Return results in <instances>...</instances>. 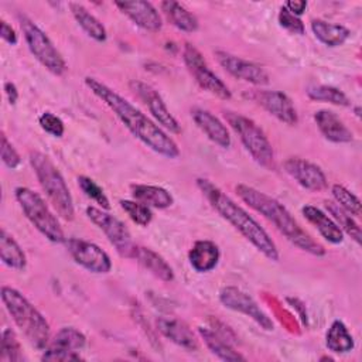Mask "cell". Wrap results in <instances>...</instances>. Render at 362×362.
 Listing matches in <instances>:
<instances>
[{"mask_svg":"<svg viewBox=\"0 0 362 362\" xmlns=\"http://www.w3.org/2000/svg\"><path fill=\"white\" fill-rule=\"evenodd\" d=\"M1 301L16 325L37 349H45L49 342V325L45 317L16 288L3 286Z\"/></svg>","mask_w":362,"mask_h":362,"instance_id":"obj_4","label":"cell"},{"mask_svg":"<svg viewBox=\"0 0 362 362\" xmlns=\"http://www.w3.org/2000/svg\"><path fill=\"white\" fill-rule=\"evenodd\" d=\"M132 195L136 201L153 206L157 209L170 208L174 204V198L171 192L158 185H148V184H133L130 185Z\"/></svg>","mask_w":362,"mask_h":362,"instance_id":"obj_25","label":"cell"},{"mask_svg":"<svg viewBox=\"0 0 362 362\" xmlns=\"http://www.w3.org/2000/svg\"><path fill=\"white\" fill-rule=\"evenodd\" d=\"M0 154H1V161L7 168H17L21 163V157L14 148V146L8 141L7 136L1 133V147H0Z\"/></svg>","mask_w":362,"mask_h":362,"instance_id":"obj_40","label":"cell"},{"mask_svg":"<svg viewBox=\"0 0 362 362\" xmlns=\"http://www.w3.org/2000/svg\"><path fill=\"white\" fill-rule=\"evenodd\" d=\"M78 185L82 189V192L88 198L93 199L96 204H99L102 206V209L107 211L110 208V202H109L106 194L103 192V189L92 178H89L86 175H79L78 177Z\"/></svg>","mask_w":362,"mask_h":362,"instance_id":"obj_37","label":"cell"},{"mask_svg":"<svg viewBox=\"0 0 362 362\" xmlns=\"http://www.w3.org/2000/svg\"><path fill=\"white\" fill-rule=\"evenodd\" d=\"M198 332H199L201 338L204 339L206 348L219 359H222V361H245V358L232 348L228 338H225L218 331L199 327Z\"/></svg>","mask_w":362,"mask_h":362,"instance_id":"obj_27","label":"cell"},{"mask_svg":"<svg viewBox=\"0 0 362 362\" xmlns=\"http://www.w3.org/2000/svg\"><path fill=\"white\" fill-rule=\"evenodd\" d=\"M182 59L188 72L204 90L218 96L222 100H229L232 98L226 83L208 66L204 55L197 47L185 42L182 49Z\"/></svg>","mask_w":362,"mask_h":362,"instance_id":"obj_9","label":"cell"},{"mask_svg":"<svg viewBox=\"0 0 362 362\" xmlns=\"http://www.w3.org/2000/svg\"><path fill=\"white\" fill-rule=\"evenodd\" d=\"M327 209L329 211V214L332 215V219L341 228V230L346 232L358 245H361L362 242L361 228L358 222L352 218V215H349L348 212H345L342 208H339L337 204H332V202H327Z\"/></svg>","mask_w":362,"mask_h":362,"instance_id":"obj_33","label":"cell"},{"mask_svg":"<svg viewBox=\"0 0 362 362\" xmlns=\"http://www.w3.org/2000/svg\"><path fill=\"white\" fill-rule=\"evenodd\" d=\"M0 35L10 45H16L18 41L16 30L6 20H0Z\"/></svg>","mask_w":362,"mask_h":362,"instance_id":"obj_41","label":"cell"},{"mask_svg":"<svg viewBox=\"0 0 362 362\" xmlns=\"http://www.w3.org/2000/svg\"><path fill=\"white\" fill-rule=\"evenodd\" d=\"M4 93L7 96V100L10 105H16V102L18 100V90L16 88V85L13 82H6L4 83Z\"/></svg>","mask_w":362,"mask_h":362,"instance_id":"obj_43","label":"cell"},{"mask_svg":"<svg viewBox=\"0 0 362 362\" xmlns=\"http://www.w3.org/2000/svg\"><path fill=\"white\" fill-rule=\"evenodd\" d=\"M225 119L238 134L252 158L266 170H274V151L264 132L252 119L236 112H225Z\"/></svg>","mask_w":362,"mask_h":362,"instance_id":"obj_7","label":"cell"},{"mask_svg":"<svg viewBox=\"0 0 362 362\" xmlns=\"http://www.w3.org/2000/svg\"><path fill=\"white\" fill-rule=\"evenodd\" d=\"M0 361L1 362H21L23 352L20 341L11 328H4L0 342Z\"/></svg>","mask_w":362,"mask_h":362,"instance_id":"obj_34","label":"cell"},{"mask_svg":"<svg viewBox=\"0 0 362 362\" xmlns=\"http://www.w3.org/2000/svg\"><path fill=\"white\" fill-rule=\"evenodd\" d=\"M325 346L335 354H346L354 349V338L341 320H335L329 325L325 334Z\"/></svg>","mask_w":362,"mask_h":362,"instance_id":"obj_31","label":"cell"},{"mask_svg":"<svg viewBox=\"0 0 362 362\" xmlns=\"http://www.w3.org/2000/svg\"><path fill=\"white\" fill-rule=\"evenodd\" d=\"M156 327L167 339H170L171 342L184 349L197 351L199 346L198 339L192 329L181 320L160 317L156 321Z\"/></svg>","mask_w":362,"mask_h":362,"instance_id":"obj_20","label":"cell"},{"mask_svg":"<svg viewBox=\"0 0 362 362\" xmlns=\"http://www.w3.org/2000/svg\"><path fill=\"white\" fill-rule=\"evenodd\" d=\"M235 189L245 204H247L252 209H255L269 222H272L274 228L300 250L317 257L325 255V249L322 247V245L314 240L310 233H307L300 226V223L280 201L246 184H238Z\"/></svg>","mask_w":362,"mask_h":362,"instance_id":"obj_3","label":"cell"},{"mask_svg":"<svg viewBox=\"0 0 362 362\" xmlns=\"http://www.w3.org/2000/svg\"><path fill=\"white\" fill-rule=\"evenodd\" d=\"M219 301L223 307L252 318L264 331H272L274 328L272 318L260 308L255 298L238 287H223L219 291Z\"/></svg>","mask_w":362,"mask_h":362,"instance_id":"obj_13","label":"cell"},{"mask_svg":"<svg viewBox=\"0 0 362 362\" xmlns=\"http://www.w3.org/2000/svg\"><path fill=\"white\" fill-rule=\"evenodd\" d=\"M86 337L83 332L74 327L61 328L52 339H49L47 348L41 355V361L51 362H68L79 361L82 356L79 351L85 346Z\"/></svg>","mask_w":362,"mask_h":362,"instance_id":"obj_11","label":"cell"},{"mask_svg":"<svg viewBox=\"0 0 362 362\" xmlns=\"http://www.w3.org/2000/svg\"><path fill=\"white\" fill-rule=\"evenodd\" d=\"M191 117L195 124L206 134V137L222 148L230 147V134L226 126L209 110L202 107H194L191 110Z\"/></svg>","mask_w":362,"mask_h":362,"instance_id":"obj_19","label":"cell"},{"mask_svg":"<svg viewBox=\"0 0 362 362\" xmlns=\"http://www.w3.org/2000/svg\"><path fill=\"white\" fill-rule=\"evenodd\" d=\"M307 96L315 102H327L337 106H349L348 96L338 88L329 85H313L307 89Z\"/></svg>","mask_w":362,"mask_h":362,"instance_id":"obj_32","label":"cell"},{"mask_svg":"<svg viewBox=\"0 0 362 362\" xmlns=\"http://www.w3.org/2000/svg\"><path fill=\"white\" fill-rule=\"evenodd\" d=\"M20 27L24 34V40L30 52L34 58L51 74L54 75H64L68 69L65 59L62 58L61 52L52 44L49 37L28 17L18 16Z\"/></svg>","mask_w":362,"mask_h":362,"instance_id":"obj_8","label":"cell"},{"mask_svg":"<svg viewBox=\"0 0 362 362\" xmlns=\"http://www.w3.org/2000/svg\"><path fill=\"white\" fill-rule=\"evenodd\" d=\"M197 187L211 204V206L228 221L246 240H249L264 257L269 260H279V250L270 235L263 226L238 202H235L229 195H226L219 187L206 178H198Z\"/></svg>","mask_w":362,"mask_h":362,"instance_id":"obj_2","label":"cell"},{"mask_svg":"<svg viewBox=\"0 0 362 362\" xmlns=\"http://www.w3.org/2000/svg\"><path fill=\"white\" fill-rule=\"evenodd\" d=\"M69 10L72 13V17L79 24V27L95 41L103 42L107 38V33L105 25L92 14L86 7H83L79 3H69Z\"/></svg>","mask_w":362,"mask_h":362,"instance_id":"obj_29","label":"cell"},{"mask_svg":"<svg viewBox=\"0 0 362 362\" xmlns=\"http://www.w3.org/2000/svg\"><path fill=\"white\" fill-rule=\"evenodd\" d=\"M38 124L41 126V129L54 136V137H62L65 133V124L61 120L59 116L51 113V112H44L40 115L38 117Z\"/></svg>","mask_w":362,"mask_h":362,"instance_id":"obj_38","label":"cell"},{"mask_svg":"<svg viewBox=\"0 0 362 362\" xmlns=\"http://www.w3.org/2000/svg\"><path fill=\"white\" fill-rule=\"evenodd\" d=\"M250 98L257 102L267 113L277 120L294 126L298 122V115L293 100L281 90H256L250 93Z\"/></svg>","mask_w":362,"mask_h":362,"instance_id":"obj_17","label":"cell"},{"mask_svg":"<svg viewBox=\"0 0 362 362\" xmlns=\"http://www.w3.org/2000/svg\"><path fill=\"white\" fill-rule=\"evenodd\" d=\"M331 192L339 208H342L349 215H354V216L361 215V211H362L361 201L354 192H351L348 188H345L341 184H334L331 187Z\"/></svg>","mask_w":362,"mask_h":362,"instance_id":"obj_35","label":"cell"},{"mask_svg":"<svg viewBox=\"0 0 362 362\" xmlns=\"http://www.w3.org/2000/svg\"><path fill=\"white\" fill-rule=\"evenodd\" d=\"M119 204L122 209L129 215V218L139 226H147L151 222L153 212L150 206L139 201H130V199H122Z\"/></svg>","mask_w":362,"mask_h":362,"instance_id":"obj_36","label":"cell"},{"mask_svg":"<svg viewBox=\"0 0 362 362\" xmlns=\"http://www.w3.org/2000/svg\"><path fill=\"white\" fill-rule=\"evenodd\" d=\"M221 257L219 247L215 242L202 239L197 240L188 252V260L191 267L198 273H206L218 266Z\"/></svg>","mask_w":362,"mask_h":362,"instance_id":"obj_23","label":"cell"},{"mask_svg":"<svg viewBox=\"0 0 362 362\" xmlns=\"http://www.w3.org/2000/svg\"><path fill=\"white\" fill-rule=\"evenodd\" d=\"M291 14L300 17L301 14H304L305 8H307V1L304 0H298V1H287L283 4Z\"/></svg>","mask_w":362,"mask_h":362,"instance_id":"obj_42","label":"cell"},{"mask_svg":"<svg viewBox=\"0 0 362 362\" xmlns=\"http://www.w3.org/2000/svg\"><path fill=\"white\" fill-rule=\"evenodd\" d=\"M115 4L137 27L150 33H157L161 30L163 27L161 17L157 8L150 1L133 0V1H116Z\"/></svg>","mask_w":362,"mask_h":362,"instance_id":"obj_18","label":"cell"},{"mask_svg":"<svg viewBox=\"0 0 362 362\" xmlns=\"http://www.w3.org/2000/svg\"><path fill=\"white\" fill-rule=\"evenodd\" d=\"M132 259L137 260L141 267H144L147 272H150L154 277L160 279L161 281L170 283L174 280V272L171 266L164 260L163 256H160L153 249L136 245L132 253Z\"/></svg>","mask_w":362,"mask_h":362,"instance_id":"obj_22","label":"cell"},{"mask_svg":"<svg viewBox=\"0 0 362 362\" xmlns=\"http://www.w3.org/2000/svg\"><path fill=\"white\" fill-rule=\"evenodd\" d=\"M0 259L7 267L16 270H23L27 264L24 250L4 228L0 229Z\"/></svg>","mask_w":362,"mask_h":362,"instance_id":"obj_30","label":"cell"},{"mask_svg":"<svg viewBox=\"0 0 362 362\" xmlns=\"http://www.w3.org/2000/svg\"><path fill=\"white\" fill-rule=\"evenodd\" d=\"M130 89L144 102V105L148 107L150 113L153 115V117L167 130H170L171 133H181V126L177 122V119L170 113V110L167 109L161 95L148 83L139 81V79H133L130 81Z\"/></svg>","mask_w":362,"mask_h":362,"instance_id":"obj_14","label":"cell"},{"mask_svg":"<svg viewBox=\"0 0 362 362\" xmlns=\"http://www.w3.org/2000/svg\"><path fill=\"white\" fill-rule=\"evenodd\" d=\"M86 216L105 233L107 240L113 245V247L122 257L132 259L136 243H133L130 230L120 219L93 205H89L86 208Z\"/></svg>","mask_w":362,"mask_h":362,"instance_id":"obj_10","label":"cell"},{"mask_svg":"<svg viewBox=\"0 0 362 362\" xmlns=\"http://www.w3.org/2000/svg\"><path fill=\"white\" fill-rule=\"evenodd\" d=\"M65 246L74 262L88 272L105 274L109 273L112 269V260L109 255L96 243L78 239V238H69L65 240Z\"/></svg>","mask_w":362,"mask_h":362,"instance_id":"obj_12","label":"cell"},{"mask_svg":"<svg viewBox=\"0 0 362 362\" xmlns=\"http://www.w3.org/2000/svg\"><path fill=\"white\" fill-rule=\"evenodd\" d=\"M311 30L320 42L331 48L342 45L351 37V31L345 25L328 23L320 18H314L311 21Z\"/></svg>","mask_w":362,"mask_h":362,"instance_id":"obj_26","label":"cell"},{"mask_svg":"<svg viewBox=\"0 0 362 362\" xmlns=\"http://www.w3.org/2000/svg\"><path fill=\"white\" fill-rule=\"evenodd\" d=\"M277 20H279L280 27H283V28L287 30L288 33L297 34V35H304V33H305V25H304V23L300 20V17L291 14L284 6L280 7Z\"/></svg>","mask_w":362,"mask_h":362,"instance_id":"obj_39","label":"cell"},{"mask_svg":"<svg viewBox=\"0 0 362 362\" xmlns=\"http://www.w3.org/2000/svg\"><path fill=\"white\" fill-rule=\"evenodd\" d=\"M314 122L321 134L332 143H351L354 133L339 119V116L328 109H321L314 113Z\"/></svg>","mask_w":362,"mask_h":362,"instance_id":"obj_21","label":"cell"},{"mask_svg":"<svg viewBox=\"0 0 362 362\" xmlns=\"http://www.w3.org/2000/svg\"><path fill=\"white\" fill-rule=\"evenodd\" d=\"M215 57L219 65L233 78L257 86L269 83V75L260 65L222 49L215 51Z\"/></svg>","mask_w":362,"mask_h":362,"instance_id":"obj_15","label":"cell"},{"mask_svg":"<svg viewBox=\"0 0 362 362\" xmlns=\"http://www.w3.org/2000/svg\"><path fill=\"white\" fill-rule=\"evenodd\" d=\"M85 85L116 115L123 126L150 150L167 158H177L180 156L177 143L158 124L116 90L93 76H86Z\"/></svg>","mask_w":362,"mask_h":362,"instance_id":"obj_1","label":"cell"},{"mask_svg":"<svg viewBox=\"0 0 362 362\" xmlns=\"http://www.w3.org/2000/svg\"><path fill=\"white\" fill-rule=\"evenodd\" d=\"M30 164L42 191L58 215L65 221H72L75 218L74 199L61 171L48 156L40 151L30 153Z\"/></svg>","mask_w":362,"mask_h":362,"instance_id":"obj_5","label":"cell"},{"mask_svg":"<svg viewBox=\"0 0 362 362\" xmlns=\"http://www.w3.org/2000/svg\"><path fill=\"white\" fill-rule=\"evenodd\" d=\"M160 7L167 20L178 30L185 33H194L198 30L197 17L192 13H189L182 4L173 0H167L161 1Z\"/></svg>","mask_w":362,"mask_h":362,"instance_id":"obj_28","label":"cell"},{"mask_svg":"<svg viewBox=\"0 0 362 362\" xmlns=\"http://www.w3.org/2000/svg\"><path fill=\"white\" fill-rule=\"evenodd\" d=\"M301 212H303L304 218L317 228L320 235L327 242H329L332 245H338L344 240V232L335 223V221L332 218H329L324 211H321L320 208H317L314 205H304L301 208Z\"/></svg>","mask_w":362,"mask_h":362,"instance_id":"obj_24","label":"cell"},{"mask_svg":"<svg viewBox=\"0 0 362 362\" xmlns=\"http://www.w3.org/2000/svg\"><path fill=\"white\" fill-rule=\"evenodd\" d=\"M283 168L298 185L308 191L318 192L325 189L328 185L324 171L308 160L291 157L283 163Z\"/></svg>","mask_w":362,"mask_h":362,"instance_id":"obj_16","label":"cell"},{"mask_svg":"<svg viewBox=\"0 0 362 362\" xmlns=\"http://www.w3.org/2000/svg\"><path fill=\"white\" fill-rule=\"evenodd\" d=\"M14 197L20 204L25 218L35 226V229L52 243H65L64 230L42 197L28 187H17Z\"/></svg>","mask_w":362,"mask_h":362,"instance_id":"obj_6","label":"cell"}]
</instances>
